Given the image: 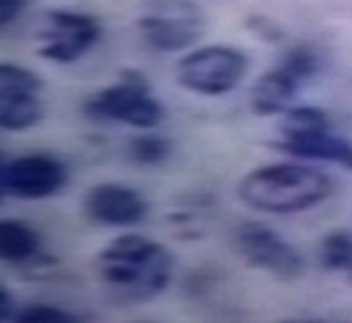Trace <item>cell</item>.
<instances>
[{
  "label": "cell",
  "instance_id": "20",
  "mask_svg": "<svg viewBox=\"0 0 352 323\" xmlns=\"http://www.w3.org/2000/svg\"><path fill=\"white\" fill-rule=\"evenodd\" d=\"M344 276H347V281H350V284H352V265H350V270H347Z\"/></svg>",
  "mask_w": 352,
  "mask_h": 323
},
{
  "label": "cell",
  "instance_id": "14",
  "mask_svg": "<svg viewBox=\"0 0 352 323\" xmlns=\"http://www.w3.org/2000/svg\"><path fill=\"white\" fill-rule=\"evenodd\" d=\"M318 263L329 273H347L352 265V234L331 231L323 236L318 247Z\"/></svg>",
  "mask_w": 352,
  "mask_h": 323
},
{
  "label": "cell",
  "instance_id": "2",
  "mask_svg": "<svg viewBox=\"0 0 352 323\" xmlns=\"http://www.w3.org/2000/svg\"><path fill=\"white\" fill-rule=\"evenodd\" d=\"M334 194V178L316 162H273L249 170L236 186V197L254 212L300 215Z\"/></svg>",
  "mask_w": 352,
  "mask_h": 323
},
{
  "label": "cell",
  "instance_id": "6",
  "mask_svg": "<svg viewBox=\"0 0 352 323\" xmlns=\"http://www.w3.org/2000/svg\"><path fill=\"white\" fill-rule=\"evenodd\" d=\"M249 72V58L241 48L212 43V45H196L186 51L175 64L177 85L196 96H228L241 85Z\"/></svg>",
  "mask_w": 352,
  "mask_h": 323
},
{
  "label": "cell",
  "instance_id": "16",
  "mask_svg": "<svg viewBox=\"0 0 352 323\" xmlns=\"http://www.w3.org/2000/svg\"><path fill=\"white\" fill-rule=\"evenodd\" d=\"M281 61L300 77L302 82H310V80L320 72V67H323V56H320V51H318L316 45H310V43H297V45H292V48L283 54Z\"/></svg>",
  "mask_w": 352,
  "mask_h": 323
},
{
  "label": "cell",
  "instance_id": "13",
  "mask_svg": "<svg viewBox=\"0 0 352 323\" xmlns=\"http://www.w3.org/2000/svg\"><path fill=\"white\" fill-rule=\"evenodd\" d=\"M302 85L305 82L281 61L278 67L267 69L254 80L249 93V107L257 117H281L286 109L294 107V98Z\"/></svg>",
  "mask_w": 352,
  "mask_h": 323
},
{
  "label": "cell",
  "instance_id": "19",
  "mask_svg": "<svg viewBox=\"0 0 352 323\" xmlns=\"http://www.w3.org/2000/svg\"><path fill=\"white\" fill-rule=\"evenodd\" d=\"M32 0H0V30H11Z\"/></svg>",
  "mask_w": 352,
  "mask_h": 323
},
{
  "label": "cell",
  "instance_id": "17",
  "mask_svg": "<svg viewBox=\"0 0 352 323\" xmlns=\"http://www.w3.org/2000/svg\"><path fill=\"white\" fill-rule=\"evenodd\" d=\"M19 323H74L80 321L74 313L64 310L58 305H48V302H32V305L19 307Z\"/></svg>",
  "mask_w": 352,
  "mask_h": 323
},
{
  "label": "cell",
  "instance_id": "7",
  "mask_svg": "<svg viewBox=\"0 0 352 323\" xmlns=\"http://www.w3.org/2000/svg\"><path fill=\"white\" fill-rule=\"evenodd\" d=\"M230 247L249 268L263 270L278 281H297L305 276L302 252L265 223H239L230 234Z\"/></svg>",
  "mask_w": 352,
  "mask_h": 323
},
{
  "label": "cell",
  "instance_id": "5",
  "mask_svg": "<svg viewBox=\"0 0 352 323\" xmlns=\"http://www.w3.org/2000/svg\"><path fill=\"white\" fill-rule=\"evenodd\" d=\"M82 114L93 122H114L143 133L157 130L164 120V107L159 104L143 74L124 72L117 82L88 96L82 104Z\"/></svg>",
  "mask_w": 352,
  "mask_h": 323
},
{
  "label": "cell",
  "instance_id": "8",
  "mask_svg": "<svg viewBox=\"0 0 352 323\" xmlns=\"http://www.w3.org/2000/svg\"><path fill=\"white\" fill-rule=\"evenodd\" d=\"M101 40V21L93 14L53 8L43 14V27L37 32V56L53 64H74Z\"/></svg>",
  "mask_w": 352,
  "mask_h": 323
},
{
  "label": "cell",
  "instance_id": "11",
  "mask_svg": "<svg viewBox=\"0 0 352 323\" xmlns=\"http://www.w3.org/2000/svg\"><path fill=\"white\" fill-rule=\"evenodd\" d=\"M82 215L106 228H133L146 220L148 201L124 183H96L82 197Z\"/></svg>",
  "mask_w": 352,
  "mask_h": 323
},
{
  "label": "cell",
  "instance_id": "3",
  "mask_svg": "<svg viewBox=\"0 0 352 323\" xmlns=\"http://www.w3.org/2000/svg\"><path fill=\"white\" fill-rule=\"evenodd\" d=\"M278 151L292 159L331 162L344 170H352V141L331 130V117L320 107L286 109L278 122Z\"/></svg>",
  "mask_w": 352,
  "mask_h": 323
},
{
  "label": "cell",
  "instance_id": "9",
  "mask_svg": "<svg viewBox=\"0 0 352 323\" xmlns=\"http://www.w3.org/2000/svg\"><path fill=\"white\" fill-rule=\"evenodd\" d=\"M69 167L53 154H19L3 162V194L16 201H43L61 194Z\"/></svg>",
  "mask_w": 352,
  "mask_h": 323
},
{
  "label": "cell",
  "instance_id": "1",
  "mask_svg": "<svg viewBox=\"0 0 352 323\" xmlns=\"http://www.w3.org/2000/svg\"><path fill=\"white\" fill-rule=\"evenodd\" d=\"M175 260L170 249L146 234L127 231L111 238L96 257L101 284L120 302H151L173 284Z\"/></svg>",
  "mask_w": 352,
  "mask_h": 323
},
{
  "label": "cell",
  "instance_id": "4",
  "mask_svg": "<svg viewBox=\"0 0 352 323\" xmlns=\"http://www.w3.org/2000/svg\"><path fill=\"white\" fill-rule=\"evenodd\" d=\"M135 27L151 51L186 54L207 32V11L196 0H143Z\"/></svg>",
  "mask_w": 352,
  "mask_h": 323
},
{
  "label": "cell",
  "instance_id": "10",
  "mask_svg": "<svg viewBox=\"0 0 352 323\" xmlns=\"http://www.w3.org/2000/svg\"><path fill=\"white\" fill-rule=\"evenodd\" d=\"M43 77L21 64H0V127L6 133H24L43 122L45 104L40 98Z\"/></svg>",
  "mask_w": 352,
  "mask_h": 323
},
{
  "label": "cell",
  "instance_id": "18",
  "mask_svg": "<svg viewBox=\"0 0 352 323\" xmlns=\"http://www.w3.org/2000/svg\"><path fill=\"white\" fill-rule=\"evenodd\" d=\"M244 24H247L249 32H254L260 40L273 43V45H276V43H283V37H286L281 24H278L276 19L265 16V14H249V16L244 19Z\"/></svg>",
  "mask_w": 352,
  "mask_h": 323
},
{
  "label": "cell",
  "instance_id": "12",
  "mask_svg": "<svg viewBox=\"0 0 352 323\" xmlns=\"http://www.w3.org/2000/svg\"><path fill=\"white\" fill-rule=\"evenodd\" d=\"M0 260L14 268H40L48 263L45 238L30 220L6 217L0 220Z\"/></svg>",
  "mask_w": 352,
  "mask_h": 323
},
{
  "label": "cell",
  "instance_id": "15",
  "mask_svg": "<svg viewBox=\"0 0 352 323\" xmlns=\"http://www.w3.org/2000/svg\"><path fill=\"white\" fill-rule=\"evenodd\" d=\"M173 157V141L162 138L151 130H143V135H135L130 141V159L143 167H157Z\"/></svg>",
  "mask_w": 352,
  "mask_h": 323
}]
</instances>
